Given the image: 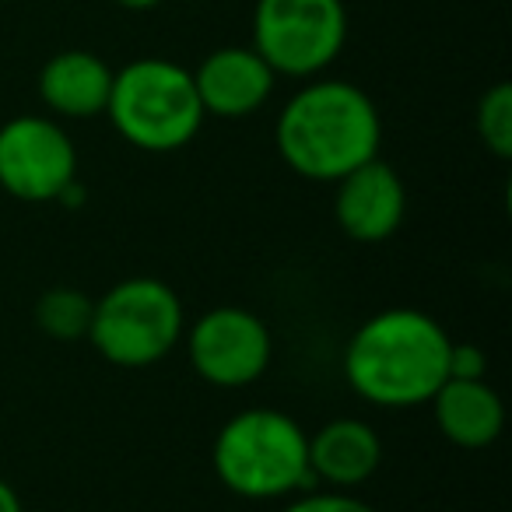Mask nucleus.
<instances>
[{"instance_id": "nucleus-1", "label": "nucleus", "mask_w": 512, "mask_h": 512, "mask_svg": "<svg viewBox=\"0 0 512 512\" xmlns=\"http://www.w3.org/2000/svg\"><path fill=\"white\" fill-rule=\"evenodd\" d=\"M449 334L421 309H386L344 348V379L376 407H421L449 379Z\"/></svg>"}, {"instance_id": "nucleus-2", "label": "nucleus", "mask_w": 512, "mask_h": 512, "mask_svg": "<svg viewBox=\"0 0 512 512\" xmlns=\"http://www.w3.org/2000/svg\"><path fill=\"white\" fill-rule=\"evenodd\" d=\"M274 144L302 179L337 183L379 155L383 120L376 102L351 81H309L281 109Z\"/></svg>"}, {"instance_id": "nucleus-3", "label": "nucleus", "mask_w": 512, "mask_h": 512, "mask_svg": "<svg viewBox=\"0 0 512 512\" xmlns=\"http://www.w3.org/2000/svg\"><path fill=\"white\" fill-rule=\"evenodd\" d=\"M214 474L232 495L267 502L309 491V435L295 418L271 407H253L221 425L214 439Z\"/></svg>"}, {"instance_id": "nucleus-4", "label": "nucleus", "mask_w": 512, "mask_h": 512, "mask_svg": "<svg viewBox=\"0 0 512 512\" xmlns=\"http://www.w3.org/2000/svg\"><path fill=\"white\" fill-rule=\"evenodd\" d=\"M106 116L123 141L155 155L186 148L204 127L193 74L162 57L130 60L113 71Z\"/></svg>"}, {"instance_id": "nucleus-5", "label": "nucleus", "mask_w": 512, "mask_h": 512, "mask_svg": "<svg viewBox=\"0 0 512 512\" xmlns=\"http://www.w3.org/2000/svg\"><path fill=\"white\" fill-rule=\"evenodd\" d=\"M183 302L158 278H127L92 306L88 337L120 369L155 365L183 337Z\"/></svg>"}, {"instance_id": "nucleus-6", "label": "nucleus", "mask_w": 512, "mask_h": 512, "mask_svg": "<svg viewBox=\"0 0 512 512\" xmlns=\"http://www.w3.org/2000/svg\"><path fill=\"white\" fill-rule=\"evenodd\" d=\"M348 43L344 0H256L253 50L285 78H316Z\"/></svg>"}, {"instance_id": "nucleus-7", "label": "nucleus", "mask_w": 512, "mask_h": 512, "mask_svg": "<svg viewBox=\"0 0 512 512\" xmlns=\"http://www.w3.org/2000/svg\"><path fill=\"white\" fill-rule=\"evenodd\" d=\"M78 183V151L67 130L46 116H15L0 127V190L46 204Z\"/></svg>"}, {"instance_id": "nucleus-8", "label": "nucleus", "mask_w": 512, "mask_h": 512, "mask_svg": "<svg viewBox=\"0 0 512 512\" xmlns=\"http://www.w3.org/2000/svg\"><path fill=\"white\" fill-rule=\"evenodd\" d=\"M271 330L256 313L239 306H218L190 327L186 355L204 383L239 390L264 376L271 365Z\"/></svg>"}, {"instance_id": "nucleus-9", "label": "nucleus", "mask_w": 512, "mask_h": 512, "mask_svg": "<svg viewBox=\"0 0 512 512\" xmlns=\"http://www.w3.org/2000/svg\"><path fill=\"white\" fill-rule=\"evenodd\" d=\"M407 211L404 179L383 158H369L337 179L334 218L355 242H383L400 228Z\"/></svg>"}, {"instance_id": "nucleus-10", "label": "nucleus", "mask_w": 512, "mask_h": 512, "mask_svg": "<svg viewBox=\"0 0 512 512\" xmlns=\"http://www.w3.org/2000/svg\"><path fill=\"white\" fill-rule=\"evenodd\" d=\"M190 74L204 116H221V120H242L256 113L278 85V74L253 46H221L207 53Z\"/></svg>"}, {"instance_id": "nucleus-11", "label": "nucleus", "mask_w": 512, "mask_h": 512, "mask_svg": "<svg viewBox=\"0 0 512 512\" xmlns=\"http://www.w3.org/2000/svg\"><path fill=\"white\" fill-rule=\"evenodd\" d=\"M383 460L379 435L358 418H334L309 435V474L334 491L365 484Z\"/></svg>"}, {"instance_id": "nucleus-12", "label": "nucleus", "mask_w": 512, "mask_h": 512, "mask_svg": "<svg viewBox=\"0 0 512 512\" xmlns=\"http://www.w3.org/2000/svg\"><path fill=\"white\" fill-rule=\"evenodd\" d=\"M113 92V71L102 57L88 50H64L50 57L39 71V95L64 120L102 116Z\"/></svg>"}, {"instance_id": "nucleus-13", "label": "nucleus", "mask_w": 512, "mask_h": 512, "mask_svg": "<svg viewBox=\"0 0 512 512\" xmlns=\"http://www.w3.org/2000/svg\"><path fill=\"white\" fill-rule=\"evenodd\" d=\"M435 411V425L453 446L460 449H484L502 435L505 407L502 397L491 390L484 379H453L435 390L428 400Z\"/></svg>"}, {"instance_id": "nucleus-14", "label": "nucleus", "mask_w": 512, "mask_h": 512, "mask_svg": "<svg viewBox=\"0 0 512 512\" xmlns=\"http://www.w3.org/2000/svg\"><path fill=\"white\" fill-rule=\"evenodd\" d=\"M92 306L95 302L81 288H50L36 302V323L53 341H78L88 337Z\"/></svg>"}, {"instance_id": "nucleus-15", "label": "nucleus", "mask_w": 512, "mask_h": 512, "mask_svg": "<svg viewBox=\"0 0 512 512\" xmlns=\"http://www.w3.org/2000/svg\"><path fill=\"white\" fill-rule=\"evenodd\" d=\"M477 137L484 141V148L495 158L512 155V85L509 81H498L477 102Z\"/></svg>"}, {"instance_id": "nucleus-16", "label": "nucleus", "mask_w": 512, "mask_h": 512, "mask_svg": "<svg viewBox=\"0 0 512 512\" xmlns=\"http://www.w3.org/2000/svg\"><path fill=\"white\" fill-rule=\"evenodd\" d=\"M285 512H376L369 502L348 495V491H302Z\"/></svg>"}, {"instance_id": "nucleus-17", "label": "nucleus", "mask_w": 512, "mask_h": 512, "mask_svg": "<svg viewBox=\"0 0 512 512\" xmlns=\"http://www.w3.org/2000/svg\"><path fill=\"white\" fill-rule=\"evenodd\" d=\"M484 355L477 344H453L449 348V376L453 379H484Z\"/></svg>"}, {"instance_id": "nucleus-18", "label": "nucleus", "mask_w": 512, "mask_h": 512, "mask_svg": "<svg viewBox=\"0 0 512 512\" xmlns=\"http://www.w3.org/2000/svg\"><path fill=\"white\" fill-rule=\"evenodd\" d=\"M0 512H25L22 509V498H18V491L11 488L4 477H0Z\"/></svg>"}, {"instance_id": "nucleus-19", "label": "nucleus", "mask_w": 512, "mask_h": 512, "mask_svg": "<svg viewBox=\"0 0 512 512\" xmlns=\"http://www.w3.org/2000/svg\"><path fill=\"white\" fill-rule=\"evenodd\" d=\"M113 4H120L123 11H151L158 4H165V0H113Z\"/></svg>"}]
</instances>
